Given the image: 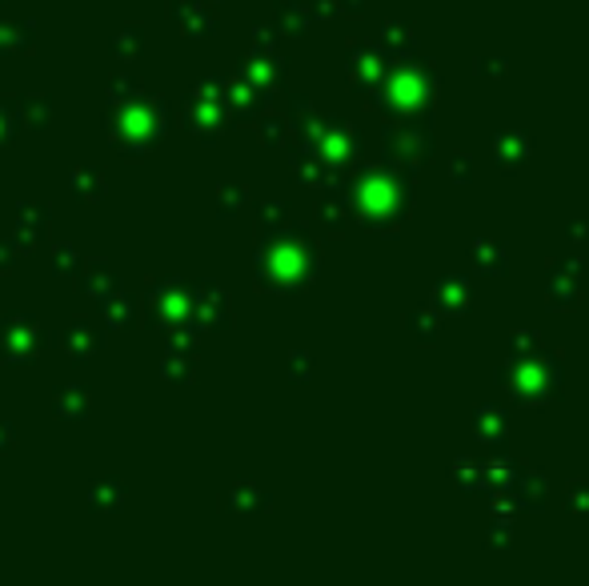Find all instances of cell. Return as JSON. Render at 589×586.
<instances>
[{"mask_svg":"<svg viewBox=\"0 0 589 586\" xmlns=\"http://www.w3.org/2000/svg\"><path fill=\"white\" fill-rule=\"evenodd\" d=\"M169 129V105L160 93H148V88H136L133 97L109 100V112H105V133H109V145L124 157H145V153L157 150V141L165 137Z\"/></svg>","mask_w":589,"mask_h":586,"instance_id":"obj_1","label":"cell"},{"mask_svg":"<svg viewBox=\"0 0 589 586\" xmlns=\"http://www.w3.org/2000/svg\"><path fill=\"white\" fill-rule=\"evenodd\" d=\"M49 349V330L37 313H4L0 318V362L4 366H33Z\"/></svg>","mask_w":589,"mask_h":586,"instance_id":"obj_2","label":"cell"},{"mask_svg":"<svg viewBox=\"0 0 589 586\" xmlns=\"http://www.w3.org/2000/svg\"><path fill=\"white\" fill-rule=\"evenodd\" d=\"M145 310H148V325L181 334L193 322V286H184L177 277H160V282L148 286Z\"/></svg>","mask_w":589,"mask_h":586,"instance_id":"obj_3","label":"cell"},{"mask_svg":"<svg viewBox=\"0 0 589 586\" xmlns=\"http://www.w3.org/2000/svg\"><path fill=\"white\" fill-rule=\"evenodd\" d=\"M217 88H213V81H201V85L189 93V97L181 100L184 109V125L193 129V133H201V141H209V133L217 125H221V100L213 97Z\"/></svg>","mask_w":589,"mask_h":586,"instance_id":"obj_4","label":"cell"},{"mask_svg":"<svg viewBox=\"0 0 589 586\" xmlns=\"http://www.w3.org/2000/svg\"><path fill=\"white\" fill-rule=\"evenodd\" d=\"M105 346H109V334H105L97 322H88V318H73V322L64 325L61 349L73 358V362H88V358H97Z\"/></svg>","mask_w":589,"mask_h":586,"instance_id":"obj_5","label":"cell"},{"mask_svg":"<svg viewBox=\"0 0 589 586\" xmlns=\"http://www.w3.org/2000/svg\"><path fill=\"white\" fill-rule=\"evenodd\" d=\"M49 222H52V213L49 205H40V201H21L13 213V238L16 246L25 253H33L45 241V234H49Z\"/></svg>","mask_w":589,"mask_h":586,"instance_id":"obj_6","label":"cell"},{"mask_svg":"<svg viewBox=\"0 0 589 586\" xmlns=\"http://www.w3.org/2000/svg\"><path fill=\"white\" fill-rule=\"evenodd\" d=\"M9 112H13L16 129L40 133V129H49L52 121V97L49 93H21V97L9 100Z\"/></svg>","mask_w":589,"mask_h":586,"instance_id":"obj_7","label":"cell"},{"mask_svg":"<svg viewBox=\"0 0 589 586\" xmlns=\"http://www.w3.org/2000/svg\"><path fill=\"white\" fill-rule=\"evenodd\" d=\"M157 370H160V378H165L169 386H184V382H193V374H196V349L184 346L181 337H177V342H169V346H165Z\"/></svg>","mask_w":589,"mask_h":586,"instance_id":"obj_8","label":"cell"},{"mask_svg":"<svg viewBox=\"0 0 589 586\" xmlns=\"http://www.w3.org/2000/svg\"><path fill=\"white\" fill-rule=\"evenodd\" d=\"M76 286H81V294L93 301H105L112 298L117 289H121V277H117V270H112L105 258H97V262H85V270L76 274Z\"/></svg>","mask_w":589,"mask_h":586,"instance_id":"obj_9","label":"cell"},{"mask_svg":"<svg viewBox=\"0 0 589 586\" xmlns=\"http://www.w3.org/2000/svg\"><path fill=\"white\" fill-rule=\"evenodd\" d=\"M225 294L221 289H213V286H193V325L196 330H221L225 325Z\"/></svg>","mask_w":589,"mask_h":586,"instance_id":"obj_10","label":"cell"},{"mask_svg":"<svg viewBox=\"0 0 589 586\" xmlns=\"http://www.w3.org/2000/svg\"><path fill=\"white\" fill-rule=\"evenodd\" d=\"M88 410H93V390L88 386L69 382V386L52 390V414L61 422H81V418H88Z\"/></svg>","mask_w":589,"mask_h":586,"instance_id":"obj_11","label":"cell"},{"mask_svg":"<svg viewBox=\"0 0 589 586\" xmlns=\"http://www.w3.org/2000/svg\"><path fill=\"white\" fill-rule=\"evenodd\" d=\"M37 49V25L33 21H9L0 16V57H16V52Z\"/></svg>","mask_w":589,"mask_h":586,"instance_id":"obj_12","label":"cell"},{"mask_svg":"<svg viewBox=\"0 0 589 586\" xmlns=\"http://www.w3.org/2000/svg\"><path fill=\"white\" fill-rule=\"evenodd\" d=\"M124 502H129V487H124L117 475L97 478V482L88 487V506H93V511H100V514H121Z\"/></svg>","mask_w":589,"mask_h":586,"instance_id":"obj_13","label":"cell"},{"mask_svg":"<svg viewBox=\"0 0 589 586\" xmlns=\"http://www.w3.org/2000/svg\"><path fill=\"white\" fill-rule=\"evenodd\" d=\"M169 16L184 37H205V33L213 28V13L205 9V4H196V0H177V4L169 9Z\"/></svg>","mask_w":589,"mask_h":586,"instance_id":"obj_14","label":"cell"},{"mask_svg":"<svg viewBox=\"0 0 589 586\" xmlns=\"http://www.w3.org/2000/svg\"><path fill=\"white\" fill-rule=\"evenodd\" d=\"M69 189H73V198L85 201V205H97V201L109 198V181H105V174H100L97 165H81V169H73Z\"/></svg>","mask_w":589,"mask_h":586,"instance_id":"obj_15","label":"cell"},{"mask_svg":"<svg viewBox=\"0 0 589 586\" xmlns=\"http://www.w3.org/2000/svg\"><path fill=\"white\" fill-rule=\"evenodd\" d=\"M109 52H112V61L133 64L136 57L145 52V25H121L117 28L112 40H109Z\"/></svg>","mask_w":589,"mask_h":586,"instance_id":"obj_16","label":"cell"},{"mask_svg":"<svg viewBox=\"0 0 589 586\" xmlns=\"http://www.w3.org/2000/svg\"><path fill=\"white\" fill-rule=\"evenodd\" d=\"M100 310H105V325L109 330H133L136 325V298L124 294V289H117L112 298L100 301Z\"/></svg>","mask_w":589,"mask_h":586,"instance_id":"obj_17","label":"cell"},{"mask_svg":"<svg viewBox=\"0 0 589 586\" xmlns=\"http://www.w3.org/2000/svg\"><path fill=\"white\" fill-rule=\"evenodd\" d=\"M85 270V258L76 250L73 241H57L52 246V277H76Z\"/></svg>","mask_w":589,"mask_h":586,"instance_id":"obj_18","label":"cell"},{"mask_svg":"<svg viewBox=\"0 0 589 586\" xmlns=\"http://www.w3.org/2000/svg\"><path fill=\"white\" fill-rule=\"evenodd\" d=\"M136 88H141V85H136V76H133V73H121V76H117V81L109 85V93H105V97H109V100L133 97Z\"/></svg>","mask_w":589,"mask_h":586,"instance_id":"obj_19","label":"cell"},{"mask_svg":"<svg viewBox=\"0 0 589 586\" xmlns=\"http://www.w3.org/2000/svg\"><path fill=\"white\" fill-rule=\"evenodd\" d=\"M16 125H13V112H9V100H0V153H4V145L13 141Z\"/></svg>","mask_w":589,"mask_h":586,"instance_id":"obj_20","label":"cell"},{"mask_svg":"<svg viewBox=\"0 0 589 586\" xmlns=\"http://www.w3.org/2000/svg\"><path fill=\"white\" fill-rule=\"evenodd\" d=\"M13 446H16V426L0 422V450H13Z\"/></svg>","mask_w":589,"mask_h":586,"instance_id":"obj_21","label":"cell"},{"mask_svg":"<svg viewBox=\"0 0 589 586\" xmlns=\"http://www.w3.org/2000/svg\"><path fill=\"white\" fill-rule=\"evenodd\" d=\"M221 201H225V205H221V213H233V210H237V193H233V189H225V193H221Z\"/></svg>","mask_w":589,"mask_h":586,"instance_id":"obj_22","label":"cell"},{"mask_svg":"<svg viewBox=\"0 0 589 586\" xmlns=\"http://www.w3.org/2000/svg\"><path fill=\"white\" fill-rule=\"evenodd\" d=\"M0 4H9V0H0Z\"/></svg>","mask_w":589,"mask_h":586,"instance_id":"obj_23","label":"cell"},{"mask_svg":"<svg viewBox=\"0 0 589 586\" xmlns=\"http://www.w3.org/2000/svg\"><path fill=\"white\" fill-rule=\"evenodd\" d=\"M0 277H4V274H0Z\"/></svg>","mask_w":589,"mask_h":586,"instance_id":"obj_24","label":"cell"}]
</instances>
